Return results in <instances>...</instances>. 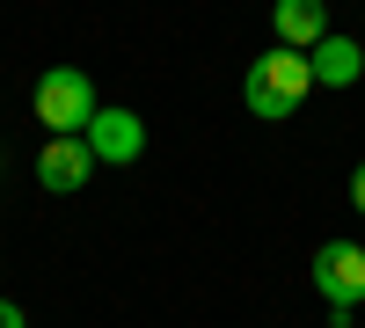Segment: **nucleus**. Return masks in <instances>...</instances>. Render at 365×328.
I'll use <instances>...</instances> for the list:
<instances>
[{
    "mask_svg": "<svg viewBox=\"0 0 365 328\" xmlns=\"http://www.w3.org/2000/svg\"><path fill=\"white\" fill-rule=\"evenodd\" d=\"M307 88H314V58L307 51H263L256 66H249V80H241V102H249L263 125H285V117L307 102Z\"/></svg>",
    "mask_w": 365,
    "mask_h": 328,
    "instance_id": "obj_1",
    "label": "nucleus"
},
{
    "mask_svg": "<svg viewBox=\"0 0 365 328\" xmlns=\"http://www.w3.org/2000/svg\"><path fill=\"white\" fill-rule=\"evenodd\" d=\"M29 110H37V125L51 132V139H81L88 125H96V80H88L81 66H51L44 80H37V95H29Z\"/></svg>",
    "mask_w": 365,
    "mask_h": 328,
    "instance_id": "obj_2",
    "label": "nucleus"
},
{
    "mask_svg": "<svg viewBox=\"0 0 365 328\" xmlns=\"http://www.w3.org/2000/svg\"><path fill=\"white\" fill-rule=\"evenodd\" d=\"M314 292L329 307H358L365 300V248L358 241H322L314 248Z\"/></svg>",
    "mask_w": 365,
    "mask_h": 328,
    "instance_id": "obj_3",
    "label": "nucleus"
},
{
    "mask_svg": "<svg viewBox=\"0 0 365 328\" xmlns=\"http://www.w3.org/2000/svg\"><path fill=\"white\" fill-rule=\"evenodd\" d=\"M81 139L96 146V161H103V168H132V161L146 154V125H139L132 110H96V125H88Z\"/></svg>",
    "mask_w": 365,
    "mask_h": 328,
    "instance_id": "obj_4",
    "label": "nucleus"
},
{
    "mask_svg": "<svg viewBox=\"0 0 365 328\" xmlns=\"http://www.w3.org/2000/svg\"><path fill=\"white\" fill-rule=\"evenodd\" d=\"M96 168H103V161H96V146H88V139H51L44 154H37V183L66 197V190H81Z\"/></svg>",
    "mask_w": 365,
    "mask_h": 328,
    "instance_id": "obj_5",
    "label": "nucleus"
},
{
    "mask_svg": "<svg viewBox=\"0 0 365 328\" xmlns=\"http://www.w3.org/2000/svg\"><path fill=\"white\" fill-rule=\"evenodd\" d=\"M270 29H278V44H292V51H314L329 37V8H322V0H278Z\"/></svg>",
    "mask_w": 365,
    "mask_h": 328,
    "instance_id": "obj_6",
    "label": "nucleus"
},
{
    "mask_svg": "<svg viewBox=\"0 0 365 328\" xmlns=\"http://www.w3.org/2000/svg\"><path fill=\"white\" fill-rule=\"evenodd\" d=\"M307 58H314V88H351V80L365 73V51H358L351 37H336V29H329Z\"/></svg>",
    "mask_w": 365,
    "mask_h": 328,
    "instance_id": "obj_7",
    "label": "nucleus"
},
{
    "mask_svg": "<svg viewBox=\"0 0 365 328\" xmlns=\"http://www.w3.org/2000/svg\"><path fill=\"white\" fill-rule=\"evenodd\" d=\"M0 328H29V321H22V307H15V300H0Z\"/></svg>",
    "mask_w": 365,
    "mask_h": 328,
    "instance_id": "obj_8",
    "label": "nucleus"
},
{
    "mask_svg": "<svg viewBox=\"0 0 365 328\" xmlns=\"http://www.w3.org/2000/svg\"><path fill=\"white\" fill-rule=\"evenodd\" d=\"M351 204H358V212H365V161L351 168Z\"/></svg>",
    "mask_w": 365,
    "mask_h": 328,
    "instance_id": "obj_9",
    "label": "nucleus"
}]
</instances>
